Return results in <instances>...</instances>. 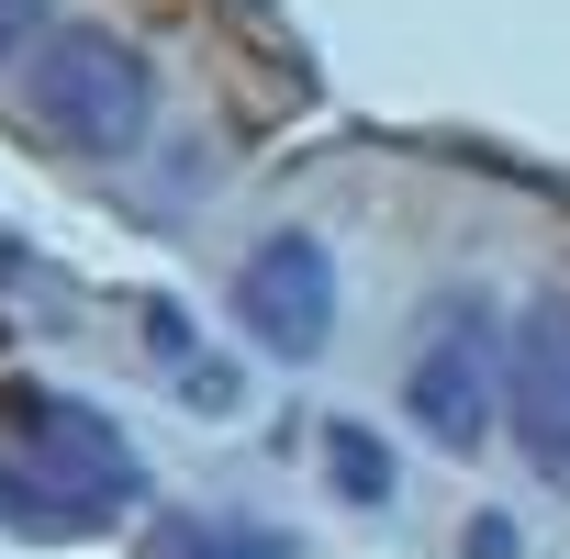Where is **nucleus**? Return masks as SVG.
<instances>
[{"label": "nucleus", "mask_w": 570, "mask_h": 559, "mask_svg": "<svg viewBox=\"0 0 570 559\" xmlns=\"http://www.w3.org/2000/svg\"><path fill=\"white\" fill-rule=\"evenodd\" d=\"M23 101H35V124H46L57 146H79V157H124V146H146V124H157L146 57H135L124 35H101V23L46 35L35 68H23Z\"/></svg>", "instance_id": "obj_1"}, {"label": "nucleus", "mask_w": 570, "mask_h": 559, "mask_svg": "<svg viewBox=\"0 0 570 559\" xmlns=\"http://www.w3.org/2000/svg\"><path fill=\"white\" fill-rule=\"evenodd\" d=\"M235 325H246V347H268V359H325V336H336V257H325V235H268L246 268H235Z\"/></svg>", "instance_id": "obj_2"}, {"label": "nucleus", "mask_w": 570, "mask_h": 559, "mask_svg": "<svg viewBox=\"0 0 570 559\" xmlns=\"http://www.w3.org/2000/svg\"><path fill=\"white\" fill-rule=\"evenodd\" d=\"M0 403H12V425H23L35 470H57L68 492H101V503H124V514H135L146 470H135V448H124V437H112L90 403H68V392H35V381H12Z\"/></svg>", "instance_id": "obj_3"}, {"label": "nucleus", "mask_w": 570, "mask_h": 559, "mask_svg": "<svg viewBox=\"0 0 570 559\" xmlns=\"http://www.w3.org/2000/svg\"><path fill=\"white\" fill-rule=\"evenodd\" d=\"M403 414L436 448H481V425H492V314L481 303H448V336H425V359L403 381Z\"/></svg>", "instance_id": "obj_4"}, {"label": "nucleus", "mask_w": 570, "mask_h": 559, "mask_svg": "<svg viewBox=\"0 0 570 559\" xmlns=\"http://www.w3.org/2000/svg\"><path fill=\"white\" fill-rule=\"evenodd\" d=\"M514 437H525V459L570 492V292L537 303L525 336H514Z\"/></svg>", "instance_id": "obj_5"}, {"label": "nucleus", "mask_w": 570, "mask_h": 559, "mask_svg": "<svg viewBox=\"0 0 570 559\" xmlns=\"http://www.w3.org/2000/svg\"><path fill=\"white\" fill-rule=\"evenodd\" d=\"M0 526L12 537H112L124 526V503H101V492H68L57 470H35V459H0Z\"/></svg>", "instance_id": "obj_6"}, {"label": "nucleus", "mask_w": 570, "mask_h": 559, "mask_svg": "<svg viewBox=\"0 0 570 559\" xmlns=\"http://www.w3.org/2000/svg\"><path fill=\"white\" fill-rule=\"evenodd\" d=\"M146 559H303V548L279 526H246V514H157Z\"/></svg>", "instance_id": "obj_7"}, {"label": "nucleus", "mask_w": 570, "mask_h": 559, "mask_svg": "<svg viewBox=\"0 0 570 559\" xmlns=\"http://www.w3.org/2000/svg\"><path fill=\"white\" fill-rule=\"evenodd\" d=\"M325 459H336V481H347L358 503H392V459H381V437H358V425H336V437H325Z\"/></svg>", "instance_id": "obj_8"}, {"label": "nucleus", "mask_w": 570, "mask_h": 559, "mask_svg": "<svg viewBox=\"0 0 570 559\" xmlns=\"http://www.w3.org/2000/svg\"><path fill=\"white\" fill-rule=\"evenodd\" d=\"M35 23H46V0H0V57H23Z\"/></svg>", "instance_id": "obj_9"}]
</instances>
